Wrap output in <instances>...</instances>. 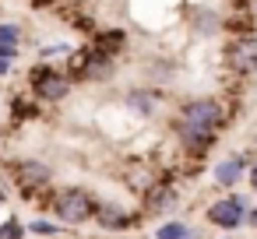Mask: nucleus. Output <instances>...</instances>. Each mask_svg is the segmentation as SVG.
<instances>
[{
  "instance_id": "nucleus-1",
  "label": "nucleus",
  "mask_w": 257,
  "mask_h": 239,
  "mask_svg": "<svg viewBox=\"0 0 257 239\" xmlns=\"http://www.w3.org/2000/svg\"><path fill=\"white\" fill-rule=\"evenodd\" d=\"M176 123L215 137V134L222 130V123H225V109H222L218 99H211V95H197V99H187V102L180 106Z\"/></svg>"
},
{
  "instance_id": "nucleus-2",
  "label": "nucleus",
  "mask_w": 257,
  "mask_h": 239,
  "mask_svg": "<svg viewBox=\"0 0 257 239\" xmlns=\"http://www.w3.org/2000/svg\"><path fill=\"white\" fill-rule=\"evenodd\" d=\"M29 88L32 95L43 102V106H60L67 95H71V78L50 64H36L29 71Z\"/></svg>"
},
{
  "instance_id": "nucleus-3",
  "label": "nucleus",
  "mask_w": 257,
  "mask_h": 239,
  "mask_svg": "<svg viewBox=\"0 0 257 239\" xmlns=\"http://www.w3.org/2000/svg\"><path fill=\"white\" fill-rule=\"evenodd\" d=\"M95 207H99V200L88 190H81V186H71V190H64L53 200V214L64 225H85L88 218H95Z\"/></svg>"
},
{
  "instance_id": "nucleus-4",
  "label": "nucleus",
  "mask_w": 257,
  "mask_h": 239,
  "mask_svg": "<svg viewBox=\"0 0 257 239\" xmlns=\"http://www.w3.org/2000/svg\"><path fill=\"white\" fill-rule=\"evenodd\" d=\"M225 64L232 74L239 78H253L257 74V39L253 36H239L225 46Z\"/></svg>"
},
{
  "instance_id": "nucleus-5",
  "label": "nucleus",
  "mask_w": 257,
  "mask_h": 239,
  "mask_svg": "<svg viewBox=\"0 0 257 239\" xmlns=\"http://www.w3.org/2000/svg\"><path fill=\"white\" fill-rule=\"evenodd\" d=\"M11 172H15V183H18L25 193L46 186V183L53 179V169H50L43 158H18V162L11 165Z\"/></svg>"
},
{
  "instance_id": "nucleus-6",
  "label": "nucleus",
  "mask_w": 257,
  "mask_h": 239,
  "mask_svg": "<svg viewBox=\"0 0 257 239\" xmlns=\"http://www.w3.org/2000/svg\"><path fill=\"white\" fill-rule=\"evenodd\" d=\"M243 214H246V204H243V197H236V193H229V197H222V200H215V204L208 207V221L218 225V228H236V225H243Z\"/></svg>"
},
{
  "instance_id": "nucleus-7",
  "label": "nucleus",
  "mask_w": 257,
  "mask_h": 239,
  "mask_svg": "<svg viewBox=\"0 0 257 239\" xmlns=\"http://www.w3.org/2000/svg\"><path fill=\"white\" fill-rule=\"evenodd\" d=\"M116 74V57L88 46V57H85V67H81V81H95V85H106L109 78Z\"/></svg>"
},
{
  "instance_id": "nucleus-8",
  "label": "nucleus",
  "mask_w": 257,
  "mask_h": 239,
  "mask_svg": "<svg viewBox=\"0 0 257 239\" xmlns=\"http://www.w3.org/2000/svg\"><path fill=\"white\" fill-rule=\"evenodd\" d=\"M123 109H127L131 116H138V120H155L159 109H162V102H159V95L148 92V88H131V92L123 95Z\"/></svg>"
},
{
  "instance_id": "nucleus-9",
  "label": "nucleus",
  "mask_w": 257,
  "mask_h": 239,
  "mask_svg": "<svg viewBox=\"0 0 257 239\" xmlns=\"http://www.w3.org/2000/svg\"><path fill=\"white\" fill-rule=\"evenodd\" d=\"M180 204V190L173 186V183H155L148 193H145V207L152 211V214H166V211H173Z\"/></svg>"
},
{
  "instance_id": "nucleus-10",
  "label": "nucleus",
  "mask_w": 257,
  "mask_h": 239,
  "mask_svg": "<svg viewBox=\"0 0 257 239\" xmlns=\"http://www.w3.org/2000/svg\"><path fill=\"white\" fill-rule=\"evenodd\" d=\"M246 169H250V165H246V158H243V155H229V158H222V162L215 165V172H211V176H215V183H218V186H236V183L246 176Z\"/></svg>"
},
{
  "instance_id": "nucleus-11",
  "label": "nucleus",
  "mask_w": 257,
  "mask_h": 239,
  "mask_svg": "<svg viewBox=\"0 0 257 239\" xmlns=\"http://www.w3.org/2000/svg\"><path fill=\"white\" fill-rule=\"evenodd\" d=\"M92 46L102 50V53H109V57H116V53H123V46H127V32H123V29H99V32L92 36Z\"/></svg>"
},
{
  "instance_id": "nucleus-12",
  "label": "nucleus",
  "mask_w": 257,
  "mask_h": 239,
  "mask_svg": "<svg viewBox=\"0 0 257 239\" xmlns=\"http://www.w3.org/2000/svg\"><path fill=\"white\" fill-rule=\"evenodd\" d=\"M18 53H22V29L15 22H0V57L18 60Z\"/></svg>"
},
{
  "instance_id": "nucleus-13",
  "label": "nucleus",
  "mask_w": 257,
  "mask_h": 239,
  "mask_svg": "<svg viewBox=\"0 0 257 239\" xmlns=\"http://www.w3.org/2000/svg\"><path fill=\"white\" fill-rule=\"evenodd\" d=\"M190 32L197 36V39H211V36H218L222 32V18L215 15V11H197L194 18H190Z\"/></svg>"
},
{
  "instance_id": "nucleus-14",
  "label": "nucleus",
  "mask_w": 257,
  "mask_h": 239,
  "mask_svg": "<svg viewBox=\"0 0 257 239\" xmlns=\"http://www.w3.org/2000/svg\"><path fill=\"white\" fill-rule=\"evenodd\" d=\"M95 221L102 228H127L131 225V214L123 207H116V204H99L95 207Z\"/></svg>"
},
{
  "instance_id": "nucleus-15",
  "label": "nucleus",
  "mask_w": 257,
  "mask_h": 239,
  "mask_svg": "<svg viewBox=\"0 0 257 239\" xmlns=\"http://www.w3.org/2000/svg\"><path fill=\"white\" fill-rule=\"evenodd\" d=\"M187 235H190V225H183V221H166L155 232V239H187Z\"/></svg>"
},
{
  "instance_id": "nucleus-16",
  "label": "nucleus",
  "mask_w": 257,
  "mask_h": 239,
  "mask_svg": "<svg viewBox=\"0 0 257 239\" xmlns=\"http://www.w3.org/2000/svg\"><path fill=\"white\" fill-rule=\"evenodd\" d=\"M25 232H29V228H25L18 218H8L4 225H0V239H25Z\"/></svg>"
},
{
  "instance_id": "nucleus-17",
  "label": "nucleus",
  "mask_w": 257,
  "mask_h": 239,
  "mask_svg": "<svg viewBox=\"0 0 257 239\" xmlns=\"http://www.w3.org/2000/svg\"><path fill=\"white\" fill-rule=\"evenodd\" d=\"M71 53V46H64V43H50V46H43L39 50V57L43 60H53V57H67Z\"/></svg>"
},
{
  "instance_id": "nucleus-18",
  "label": "nucleus",
  "mask_w": 257,
  "mask_h": 239,
  "mask_svg": "<svg viewBox=\"0 0 257 239\" xmlns=\"http://www.w3.org/2000/svg\"><path fill=\"white\" fill-rule=\"evenodd\" d=\"M29 232H32V235H57V232H60V225H53V221H32V225H29Z\"/></svg>"
},
{
  "instance_id": "nucleus-19",
  "label": "nucleus",
  "mask_w": 257,
  "mask_h": 239,
  "mask_svg": "<svg viewBox=\"0 0 257 239\" xmlns=\"http://www.w3.org/2000/svg\"><path fill=\"white\" fill-rule=\"evenodd\" d=\"M11 64H15V60H8V57H0V78H8V74H11Z\"/></svg>"
},
{
  "instance_id": "nucleus-20",
  "label": "nucleus",
  "mask_w": 257,
  "mask_h": 239,
  "mask_svg": "<svg viewBox=\"0 0 257 239\" xmlns=\"http://www.w3.org/2000/svg\"><path fill=\"white\" fill-rule=\"evenodd\" d=\"M246 172H250V186H253V190H257V162H253V165H250V169H246Z\"/></svg>"
},
{
  "instance_id": "nucleus-21",
  "label": "nucleus",
  "mask_w": 257,
  "mask_h": 239,
  "mask_svg": "<svg viewBox=\"0 0 257 239\" xmlns=\"http://www.w3.org/2000/svg\"><path fill=\"white\" fill-rule=\"evenodd\" d=\"M250 225H253V228H257V207H253V211H250Z\"/></svg>"
},
{
  "instance_id": "nucleus-22",
  "label": "nucleus",
  "mask_w": 257,
  "mask_h": 239,
  "mask_svg": "<svg viewBox=\"0 0 257 239\" xmlns=\"http://www.w3.org/2000/svg\"><path fill=\"white\" fill-rule=\"evenodd\" d=\"M32 4H53V0H32Z\"/></svg>"
},
{
  "instance_id": "nucleus-23",
  "label": "nucleus",
  "mask_w": 257,
  "mask_h": 239,
  "mask_svg": "<svg viewBox=\"0 0 257 239\" xmlns=\"http://www.w3.org/2000/svg\"><path fill=\"white\" fill-rule=\"evenodd\" d=\"M187 239H201V235H194V232H190V235H187Z\"/></svg>"
}]
</instances>
